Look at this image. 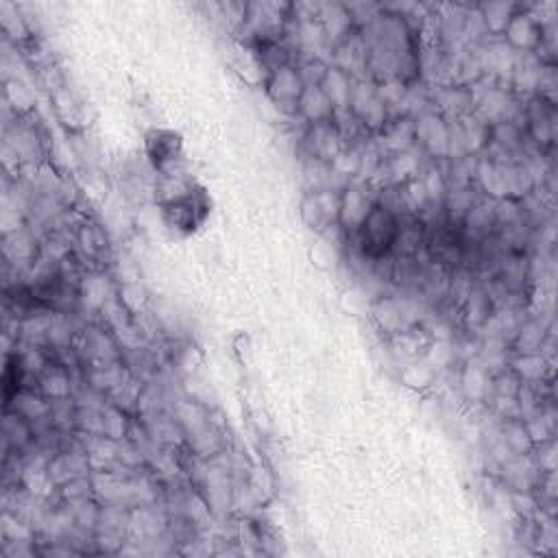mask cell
Here are the masks:
<instances>
[{
    "instance_id": "3957f363",
    "label": "cell",
    "mask_w": 558,
    "mask_h": 558,
    "mask_svg": "<svg viewBox=\"0 0 558 558\" xmlns=\"http://www.w3.org/2000/svg\"><path fill=\"white\" fill-rule=\"evenodd\" d=\"M146 150H148V159L155 163V168H163L166 163L174 161L177 155L181 153V137L172 131L153 129L146 135Z\"/></svg>"
},
{
    "instance_id": "7a4b0ae2",
    "label": "cell",
    "mask_w": 558,
    "mask_h": 558,
    "mask_svg": "<svg viewBox=\"0 0 558 558\" xmlns=\"http://www.w3.org/2000/svg\"><path fill=\"white\" fill-rule=\"evenodd\" d=\"M209 214V198L203 190H185L163 203L166 222L177 231H194Z\"/></svg>"
},
{
    "instance_id": "6da1fadb",
    "label": "cell",
    "mask_w": 558,
    "mask_h": 558,
    "mask_svg": "<svg viewBox=\"0 0 558 558\" xmlns=\"http://www.w3.org/2000/svg\"><path fill=\"white\" fill-rule=\"evenodd\" d=\"M399 238L397 216L386 207H371L357 222V242L364 255L381 257Z\"/></svg>"
}]
</instances>
